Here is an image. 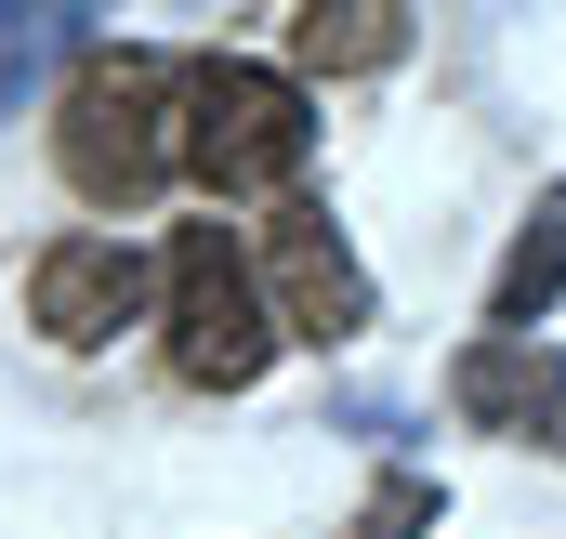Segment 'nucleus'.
<instances>
[{
  "label": "nucleus",
  "instance_id": "obj_7",
  "mask_svg": "<svg viewBox=\"0 0 566 539\" xmlns=\"http://www.w3.org/2000/svg\"><path fill=\"white\" fill-rule=\"evenodd\" d=\"M396 53H409V13H396V0L290 13V66H316V80H369V66H396Z\"/></svg>",
  "mask_w": 566,
  "mask_h": 539
},
{
  "label": "nucleus",
  "instance_id": "obj_4",
  "mask_svg": "<svg viewBox=\"0 0 566 539\" xmlns=\"http://www.w3.org/2000/svg\"><path fill=\"white\" fill-rule=\"evenodd\" d=\"M27 316H40L66 356L119 342V329L145 316V251H133V237H53V251L27 264Z\"/></svg>",
  "mask_w": 566,
  "mask_h": 539
},
{
  "label": "nucleus",
  "instance_id": "obj_5",
  "mask_svg": "<svg viewBox=\"0 0 566 539\" xmlns=\"http://www.w3.org/2000/svg\"><path fill=\"white\" fill-rule=\"evenodd\" d=\"M264 276H277V329L290 342H356L369 329V276H356V251H343L329 211H277L264 224Z\"/></svg>",
  "mask_w": 566,
  "mask_h": 539
},
{
  "label": "nucleus",
  "instance_id": "obj_2",
  "mask_svg": "<svg viewBox=\"0 0 566 539\" xmlns=\"http://www.w3.org/2000/svg\"><path fill=\"white\" fill-rule=\"evenodd\" d=\"M303 158H316V119H303L290 66H251V53L185 66V171L211 198H290Z\"/></svg>",
  "mask_w": 566,
  "mask_h": 539
},
{
  "label": "nucleus",
  "instance_id": "obj_1",
  "mask_svg": "<svg viewBox=\"0 0 566 539\" xmlns=\"http://www.w3.org/2000/svg\"><path fill=\"white\" fill-rule=\"evenodd\" d=\"M53 158H66V184L93 198V211H133L171 184V158H185V66L171 53H80L66 66V106H53Z\"/></svg>",
  "mask_w": 566,
  "mask_h": 539
},
{
  "label": "nucleus",
  "instance_id": "obj_3",
  "mask_svg": "<svg viewBox=\"0 0 566 539\" xmlns=\"http://www.w3.org/2000/svg\"><path fill=\"white\" fill-rule=\"evenodd\" d=\"M264 356H277V303H264L251 251L224 224H185L171 237V369L198 395H238V382H264Z\"/></svg>",
  "mask_w": 566,
  "mask_h": 539
},
{
  "label": "nucleus",
  "instance_id": "obj_6",
  "mask_svg": "<svg viewBox=\"0 0 566 539\" xmlns=\"http://www.w3.org/2000/svg\"><path fill=\"white\" fill-rule=\"evenodd\" d=\"M448 408H461V421H488V434H541V447L566 461V356L541 342V329H527V342H514V329L461 342V369H448Z\"/></svg>",
  "mask_w": 566,
  "mask_h": 539
},
{
  "label": "nucleus",
  "instance_id": "obj_8",
  "mask_svg": "<svg viewBox=\"0 0 566 539\" xmlns=\"http://www.w3.org/2000/svg\"><path fill=\"white\" fill-rule=\"evenodd\" d=\"M554 303H566V184L527 211V237H514L501 276H488V316H501L514 342H527V316H554Z\"/></svg>",
  "mask_w": 566,
  "mask_h": 539
},
{
  "label": "nucleus",
  "instance_id": "obj_9",
  "mask_svg": "<svg viewBox=\"0 0 566 539\" xmlns=\"http://www.w3.org/2000/svg\"><path fill=\"white\" fill-rule=\"evenodd\" d=\"M53 53H93V27L80 13H0V93H27Z\"/></svg>",
  "mask_w": 566,
  "mask_h": 539
},
{
  "label": "nucleus",
  "instance_id": "obj_10",
  "mask_svg": "<svg viewBox=\"0 0 566 539\" xmlns=\"http://www.w3.org/2000/svg\"><path fill=\"white\" fill-rule=\"evenodd\" d=\"M422 527H434V487H422V474H382L369 514H356V539H422Z\"/></svg>",
  "mask_w": 566,
  "mask_h": 539
}]
</instances>
